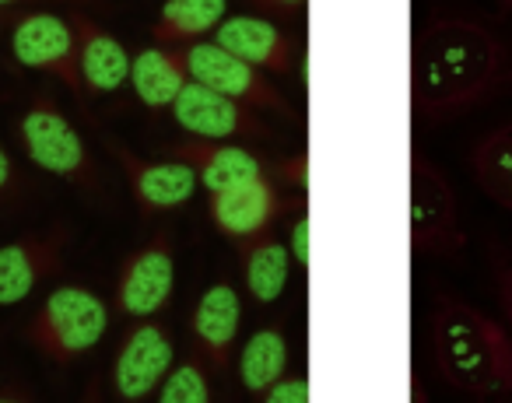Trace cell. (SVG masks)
Returning a JSON list of instances; mask_svg holds the SVG:
<instances>
[{
    "label": "cell",
    "instance_id": "obj_22",
    "mask_svg": "<svg viewBox=\"0 0 512 403\" xmlns=\"http://www.w3.org/2000/svg\"><path fill=\"white\" fill-rule=\"evenodd\" d=\"M470 172L481 193L512 218V123L484 134L470 151Z\"/></svg>",
    "mask_w": 512,
    "mask_h": 403
},
{
    "label": "cell",
    "instance_id": "obj_8",
    "mask_svg": "<svg viewBox=\"0 0 512 403\" xmlns=\"http://www.w3.org/2000/svg\"><path fill=\"white\" fill-rule=\"evenodd\" d=\"M172 291H176V239L169 228H158L123 260L113 305L123 319H151L169 305Z\"/></svg>",
    "mask_w": 512,
    "mask_h": 403
},
{
    "label": "cell",
    "instance_id": "obj_31",
    "mask_svg": "<svg viewBox=\"0 0 512 403\" xmlns=\"http://www.w3.org/2000/svg\"><path fill=\"white\" fill-rule=\"evenodd\" d=\"M0 400H32L29 389H0Z\"/></svg>",
    "mask_w": 512,
    "mask_h": 403
},
{
    "label": "cell",
    "instance_id": "obj_19",
    "mask_svg": "<svg viewBox=\"0 0 512 403\" xmlns=\"http://www.w3.org/2000/svg\"><path fill=\"white\" fill-rule=\"evenodd\" d=\"M239 274L249 298L260 305H274L288 288L292 277V253L274 232L239 242Z\"/></svg>",
    "mask_w": 512,
    "mask_h": 403
},
{
    "label": "cell",
    "instance_id": "obj_4",
    "mask_svg": "<svg viewBox=\"0 0 512 403\" xmlns=\"http://www.w3.org/2000/svg\"><path fill=\"white\" fill-rule=\"evenodd\" d=\"M18 144L25 158L36 169L50 172L53 179L78 186V190H95L99 186V169L88 141L71 123V116L60 109V102L50 92H36L29 106L18 116Z\"/></svg>",
    "mask_w": 512,
    "mask_h": 403
},
{
    "label": "cell",
    "instance_id": "obj_10",
    "mask_svg": "<svg viewBox=\"0 0 512 403\" xmlns=\"http://www.w3.org/2000/svg\"><path fill=\"white\" fill-rule=\"evenodd\" d=\"M176 361V347L162 323L151 319H134L127 333H123L120 347H116L113 361V393L123 403H141L155 396L162 386L165 372Z\"/></svg>",
    "mask_w": 512,
    "mask_h": 403
},
{
    "label": "cell",
    "instance_id": "obj_21",
    "mask_svg": "<svg viewBox=\"0 0 512 403\" xmlns=\"http://www.w3.org/2000/svg\"><path fill=\"white\" fill-rule=\"evenodd\" d=\"M288 358H292V347H288V333L281 323L260 326L246 344L239 347V386L246 389L249 396H264V389L271 386L274 379H281L288 368Z\"/></svg>",
    "mask_w": 512,
    "mask_h": 403
},
{
    "label": "cell",
    "instance_id": "obj_20",
    "mask_svg": "<svg viewBox=\"0 0 512 403\" xmlns=\"http://www.w3.org/2000/svg\"><path fill=\"white\" fill-rule=\"evenodd\" d=\"M228 18V0H165L151 36L162 46H190L204 36H214Z\"/></svg>",
    "mask_w": 512,
    "mask_h": 403
},
{
    "label": "cell",
    "instance_id": "obj_30",
    "mask_svg": "<svg viewBox=\"0 0 512 403\" xmlns=\"http://www.w3.org/2000/svg\"><path fill=\"white\" fill-rule=\"evenodd\" d=\"M29 4H85V0H0V11L29 8Z\"/></svg>",
    "mask_w": 512,
    "mask_h": 403
},
{
    "label": "cell",
    "instance_id": "obj_23",
    "mask_svg": "<svg viewBox=\"0 0 512 403\" xmlns=\"http://www.w3.org/2000/svg\"><path fill=\"white\" fill-rule=\"evenodd\" d=\"M155 400L158 403H211L214 400V389L211 379L204 372V361L200 358H183L165 372L162 386L155 389Z\"/></svg>",
    "mask_w": 512,
    "mask_h": 403
},
{
    "label": "cell",
    "instance_id": "obj_25",
    "mask_svg": "<svg viewBox=\"0 0 512 403\" xmlns=\"http://www.w3.org/2000/svg\"><path fill=\"white\" fill-rule=\"evenodd\" d=\"M267 176L281 186H292V190H306L309 186V151H295L292 158L267 162Z\"/></svg>",
    "mask_w": 512,
    "mask_h": 403
},
{
    "label": "cell",
    "instance_id": "obj_9",
    "mask_svg": "<svg viewBox=\"0 0 512 403\" xmlns=\"http://www.w3.org/2000/svg\"><path fill=\"white\" fill-rule=\"evenodd\" d=\"M169 109L176 127L200 141H264L271 137L256 109L242 106L214 88L197 85V81H186Z\"/></svg>",
    "mask_w": 512,
    "mask_h": 403
},
{
    "label": "cell",
    "instance_id": "obj_17",
    "mask_svg": "<svg viewBox=\"0 0 512 403\" xmlns=\"http://www.w3.org/2000/svg\"><path fill=\"white\" fill-rule=\"evenodd\" d=\"M74 39H78V71L88 95H113L130 78V53L113 32L102 29L85 11H71Z\"/></svg>",
    "mask_w": 512,
    "mask_h": 403
},
{
    "label": "cell",
    "instance_id": "obj_6",
    "mask_svg": "<svg viewBox=\"0 0 512 403\" xmlns=\"http://www.w3.org/2000/svg\"><path fill=\"white\" fill-rule=\"evenodd\" d=\"M11 57L25 71H39L46 78L60 81L81 109L88 106L85 81L78 71V39H74L71 18L53 15V11H29V15L11 22Z\"/></svg>",
    "mask_w": 512,
    "mask_h": 403
},
{
    "label": "cell",
    "instance_id": "obj_14",
    "mask_svg": "<svg viewBox=\"0 0 512 403\" xmlns=\"http://www.w3.org/2000/svg\"><path fill=\"white\" fill-rule=\"evenodd\" d=\"M242 330V295L232 281H214L197 298L190 316V337L197 344V358L218 375L228 372L235 358Z\"/></svg>",
    "mask_w": 512,
    "mask_h": 403
},
{
    "label": "cell",
    "instance_id": "obj_32",
    "mask_svg": "<svg viewBox=\"0 0 512 403\" xmlns=\"http://www.w3.org/2000/svg\"><path fill=\"white\" fill-rule=\"evenodd\" d=\"M498 8H505V11H512V0H495Z\"/></svg>",
    "mask_w": 512,
    "mask_h": 403
},
{
    "label": "cell",
    "instance_id": "obj_16",
    "mask_svg": "<svg viewBox=\"0 0 512 403\" xmlns=\"http://www.w3.org/2000/svg\"><path fill=\"white\" fill-rule=\"evenodd\" d=\"M165 158H179L197 172V183L207 193H221L242 186L249 179L264 176L267 162L260 155H253L242 144H221V141H200V137H186V141L165 144Z\"/></svg>",
    "mask_w": 512,
    "mask_h": 403
},
{
    "label": "cell",
    "instance_id": "obj_29",
    "mask_svg": "<svg viewBox=\"0 0 512 403\" xmlns=\"http://www.w3.org/2000/svg\"><path fill=\"white\" fill-rule=\"evenodd\" d=\"M498 309H502L505 330L512 333V263L498 274Z\"/></svg>",
    "mask_w": 512,
    "mask_h": 403
},
{
    "label": "cell",
    "instance_id": "obj_33",
    "mask_svg": "<svg viewBox=\"0 0 512 403\" xmlns=\"http://www.w3.org/2000/svg\"><path fill=\"white\" fill-rule=\"evenodd\" d=\"M4 25H8V11H0V32H4Z\"/></svg>",
    "mask_w": 512,
    "mask_h": 403
},
{
    "label": "cell",
    "instance_id": "obj_7",
    "mask_svg": "<svg viewBox=\"0 0 512 403\" xmlns=\"http://www.w3.org/2000/svg\"><path fill=\"white\" fill-rule=\"evenodd\" d=\"M183 60H186V74L190 81L214 92L228 95V99L242 102V106L256 109V113H274V116H295V106L281 95V88L267 78L260 67L246 64L235 53L221 50L218 43H190L183 46Z\"/></svg>",
    "mask_w": 512,
    "mask_h": 403
},
{
    "label": "cell",
    "instance_id": "obj_11",
    "mask_svg": "<svg viewBox=\"0 0 512 403\" xmlns=\"http://www.w3.org/2000/svg\"><path fill=\"white\" fill-rule=\"evenodd\" d=\"M106 141V151L116 158V165L123 169L130 183V193H134L137 207H141L144 218L151 214H165V211H179L193 200L197 193V172L190 169L179 158H144L137 151H130L123 141L116 137H102Z\"/></svg>",
    "mask_w": 512,
    "mask_h": 403
},
{
    "label": "cell",
    "instance_id": "obj_28",
    "mask_svg": "<svg viewBox=\"0 0 512 403\" xmlns=\"http://www.w3.org/2000/svg\"><path fill=\"white\" fill-rule=\"evenodd\" d=\"M246 4L267 18H295L302 15V8H306L309 0H246Z\"/></svg>",
    "mask_w": 512,
    "mask_h": 403
},
{
    "label": "cell",
    "instance_id": "obj_13",
    "mask_svg": "<svg viewBox=\"0 0 512 403\" xmlns=\"http://www.w3.org/2000/svg\"><path fill=\"white\" fill-rule=\"evenodd\" d=\"M207 214H211V225L228 242L239 246V242H249L256 235L274 232V225L288 214V197L281 190V183H274L264 172V176L232 186V190L211 193Z\"/></svg>",
    "mask_w": 512,
    "mask_h": 403
},
{
    "label": "cell",
    "instance_id": "obj_27",
    "mask_svg": "<svg viewBox=\"0 0 512 403\" xmlns=\"http://www.w3.org/2000/svg\"><path fill=\"white\" fill-rule=\"evenodd\" d=\"M309 235H313V221L302 211L299 218L292 221V232H288V253H292V260L299 263L302 270L309 267Z\"/></svg>",
    "mask_w": 512,
    "mask_h": 403
},
{
    "label": "cell",
    "instance_id": "obj_12",
    "mask_svg": "<svg viewBox=\"0 0 512 403\" xmlns=\"http://www.w3.org/2000/svg\"><path fill=\"white\" fill-rule=\"evenodd\" d=\"M71 246V228L53 225L50 232H32L0 246V309L22 305L43 281L64 270Z\"/></svg>",
    "mask_w": 512,
    "mask_h": 403
},
{
    "label": "cell",
    "instance_id": "obj_24",
    "mask_svg": "<svg viewBox=\"0 0 512 403\" xmlns=\"http://www.w3.org/2000/svg\"><path fill=\"white\" fill-rule=\"evenodd\" d=\"M25 193H29V183H25L22 169L15 165L11 151L4 148V141H0V207L22 204Z\"/></svg>",
    "mask_w": 512,
    "mask_h": 403
},
{
    "label": "cell",
    "instance_id": "obj_26",
    "mask_svg": "<svg viewBox=\"0 0 512 403\" xmlns=\"http://www.w3.org/2000/svg\"><path fill=\"white\" fill-rule=\"evenodd\" d=\"M264 403H309L313 400V389H309V379L306 375H281V379H274L271 386L264 389V396H260Z\"/></svg>",
    "mask_w": 512,
    "mask_h": 403
},
{
    "label": "cell",
    "instance_id": "obj_5",
    "mask_svg": "<svg viewBox=\"0 0 512 403\" xmlns=\"http://www.w3.org/2000/svg\"><path fill=\"white\" fill-rule=\"evenodd\" d=\"M467 246L460 204L446 172L428 155H411V249L418 260H442Z\"/></svg>",
    "mask_w": 512,
    "mask_h": 403
},
{
    "label": "cell",
    "instance_id": "obj_1",
    "mask_svg": "<svg viewBox=\"0 0 512 403\" xmlns=\"http://www.w3.org/2000/svg\"><path fill=\"white\" fill-rule=\"evenodd\" d=\"M512 78V53L477 18H432L414 32L411 109L418 123H439L491 99Z\"/></svg>",
    "mask_w": 512,
    "mask_h": 403
},
{
    "label": "cell",
    "instance_id": "obj_18",
    "mask_svg": "<svg viewBox=\"0 0 512 403\" xmlns=\"http://www.w3.org/2000/svg\"><path fill=\"white\" fill-rule=\"evenodd\" d=\"M190 81L183 60V46H144L137 57H130V78L127 85L134 88V95L141 99V106L169 109L176 102V95L183 92V85Z\"/></svg>",
    "mask_w": 512,
    "mask_h": 403
},
{
    "label": "cell",
    "instance_id": "obj_2",
    "mask_svg": "<svg viewBox=\"0 0 512 403\" xmlns=\"http://www.w3.org/2000/svg\"><path fill=\"white\" fill-rule=\"evenodd\" d=\"M432 361L460 393L481 400L512 396V333L456 295L435 298Z\"/></svg>",
    "mask_w": 512,
    "mask_h": 403
},
{
    "label": "cell",
    "instance_id": "obj_15",
    "mask_svg": "<svg viewBox=\"0 0 512 403\" xmlns=\"http://www.w3.org/2000/svg\"><path fill=\"white\" fill-rule=\"evenodd\" d=\"M214 43L221 50L235 53L246 64L271 74H295L299 50L295 39L281 25H274L267 15H232L214 29Z\"/></svg>",
    "mask_w": 512,
    "mask_h": 403
},
{
    "label": "cell",
    "instance_id": "obj_3",
    "mask_svg": "<svg viewBox=\"0 0 512 403\" xmlns=\"http://www.w3.org/2000/svg\"><path fill=\"white\" fill-rule=\"evenodd\" d=\"M109 330V305L85 284H60L39 302L25 323V340L50 365H74L102 344Z\"/></svg>",
    "mask_w": 512,
    "mask_h": 403
}]
</instances>
